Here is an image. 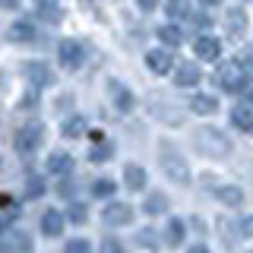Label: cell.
<instances>
[{"mask_svg": "<svg viewBox=\"0 0 253 253\" xmlns=\"http://www.w3.org/2000/svg\"><path fill=\"white\" fill-rule=\"evenodd\" d=\"M32 38H35L32 22H13L10 26V42H32Z\"/></svg>", "mask_w": 253, "mask_h": 253, "instance_id": "cell-25", "label": "cell"}, {"mask_svg": "<svg viewBox=\"0 0 253 253\" xmlns=\"http://www.w3.org/2000/svg\"><path fill=\"white\" fill-rule=\"evenodd\" d=\"M215 85L218 89H225V92H241L244 89V79H250L247 76V70H244V63H237V60H225V63H218V70H215Z\"/></svg>", "mask_w": 253, "mask_h": 253, "instance_id": "cell-3", "label": "cell"}, {"mask_svg": "<svg viewBox=\"0 0 253 253\" xmlns=\"http://www.w3.org/2000/svg\"><path fill=\"white\" fill-rule=\"evenodd\" d=\"M136 6H139L142 13H152L155 6H158V0H136Z\"/></svg>", "mask_w": 253, "mask_h": 253, "instance_id": "cell-36", "label": "cell"}, {"mask_svg": "<svg viewBox=\"0 0 253 253\" xmlns=\"http://www.w3.org/2000/svg\"><path fill=\"white\" fill-rule=\"evenodd\" d=\"M85 218H89L85 206H83V203H70V209H67V221H73V225H83Z\"/></svg>", "mask_w": 253, "mask_h": 253, "instance_id": "cell-31", "label": "cell"}, {"mask_svg": "<svg viewBox=\"0 0 253 253\" xmlns=\"http://www.w3.org/2000/svg\"><path fill=\"white\" fill-rule=\"evenodd\" d=\"M63 221H67V212H57V209H47L42 215V231L47 237H60L63 234Z\"/></svg>", "mask_w": 253, "mask_h": 253, "instance_id": "cell-14", "label": "cell"}, {"mask_svg": "<svg viewBox=\"0 0 253 253\" xmlns=\"http://www.w3.org/2000/svg\"><path fill=\"white\" fill-rule=\"evenodd\" d=\"M85 133V121L83 117H70V121H63V136L67 139H79Z\"/></svg>", "mask_w": 253, "mask_h": 253, "instance_id": "cell-29", "label": "cell"}, {"mask_svg": "<svg viewBox=\"0 0 253 253\" xmlns=\"http://www.w3.org/2000/svg\"><path fill=\"white\" fill-rule=\"evenodd\" d=\"M44 190H47V184L38 177V174H29V177H26V200H38Z\"/></svg>", "mask_w": 253, "mask_h": 253, "instance_id": "cell-27", "label": "cell"}, {"mask_svg": "<svg viewBox=\"0 0 253 253\" xmlns=\"http://www.w3.org/2000/svg\"><path fill=\"white\" fill-rule=\"evenodd\" d=\"M218 200L225 203V206H244V190H237V187H221L218 190Z\"/></svg>", "mask_w": 253, "mask_h": 253, "instance_id": "cell-28", "label": "cell"}, {"mask_svg": "<svg viewBox=\"0 0 253 253\" xmlns=\"http://www.w3.org/2000/svg\"><path fill=\"white\" fill-rule=\"evenodd\" d=\"M237 228H241V237H253V215L250 218H241V225H237Z\"/></svg>", "mask_w": 253, "mask_h": 253, "instance_id": "cell-35", "label": "cell"}, {"mask_svg": "<svg viewBox=\"0 0 253 253\" xmlns=\"http://www.w3.org/2000/svg\"><path fill=\"white\" fill-rule=\"evenodd\" d=\"M193 54H196L200 60H218V57H221V42H218L215 35H196Z\"/></svg>", "mask_w": 253, "mask_h": 253, "instance_id": "cell-8", "label": "cell"}, {"mask_svg": "<svg viewBox=\"0 0 253 253\" xmlns=\"http://www.w3.org/2000/svg\"><path fill=\"white\" fill-rule=\"evenodd\" d=\"M158 152H162V155H158V158H162V171L168 174L174 184L187 187V184H190V165L184 162V155H180V152L171 146L168 139H162V142H158Z\"/></svg>", "mask_w": 253, "mask_h": 253, "instance_id": "cell-2", "label": "cell"}, {"mask_svg": "<svg viewBox=\"0 0 253 253\" xmlns=\"http://www.w3.org/2000/svg\"><path fill=\"white\" fill-rule=\"evenodd\" d=\"M57 60H60V67L67 70V73H76V70L83 67V60H85V47L79 42H73V38H63L57 44Z\"/></svg>", "mask_w": 253, "mask_h": 253, "instance_id": "cell-5", "label": "cell"}, {"mask_svg": "<svg viewBox=\"0 0 253 253\" xmlns=\"http://www.w3.org/2000/svg\"><path fill=\"white\" fill-rule=\"evenodd\" d=\"M108 92H111V98H114V108L117 111H133L136 108V95H133L130 89H124L121 83H117V79H108Z\"/></svg>", "mask_w": 253, "mask_h": 253, "instance_id": "cell-10", "label": "cell"}, {"mask_svg": "<svg viewBox=\"0 0 253 253\" xmlns=\"http://www.w3.org/2000/svg\"><path fill=\"white\" fill-rule=\"evenodd\" d=\"M136 244H139V247H149V250H155V247H158L155 234L149 231V228H146V231H139V234H136Z\"/></svg>", "mask_w": 253, "mask_h": 253, "instance_id": "cell-34", "label": "cell"}, {"mask_svg": "<svg viewBox=\"0 0 253 253\" xmlns=\"http://www.w3.org/2000/svg\"><path fill=\"white\" fill-rule=\"evenodd\" d=\"M19 215V209H16V200L10 193L0 196V228H10V221Z\"/></svg>", "mask_w": 253, "mask_h": 253, "instance_id": "cell-22", "label": "cell"}, {"mask_svg": "<svg viewBox=\"0 0 253 253\" xmlns=\"http://www.w3.org/2000/svg\"><path fill=\"white\" fill-rule=\"evenodd\" d=\"M35 13H38V19H44V22H51V26H57V22L63 19V10L54 0H38V6H35Z\"/></svg>", "mask_w": 253, "mask_h": 253, "instance_id": "cell-19", "label": "cell"}, {"mask_svg": "<svg viewBox=\"0 0 253 253\" xmlns=\"http://www.w3.org/2000/svg\"><path fill=\"white\" fill-rule=\"evenodd\" d=\"M200 3H203V6H218L221 0H200Z\"/></svg>", "mask_w": 253, "mask_h": 253, "instance_id": "cell-40", "label": "cell"}, {"mask_svg": "<svg viewBox=\"0 0 253 253\" xmlns=\"http://www.w3.org/2000/svg\"><path fill=\"white\" fill-rule=\"evenodd\" d=\"M3 6H6V10H13V6H16V0H3Z\"/></svg>", "mask_w": 253, "mask_h": 253, "instance_id": "cell-41", "label": "cell"}, {"mask_svg": "<svg viewBox=\"0 0 253 253\" xmlns=\"http://www.w3.org/2000/svg\"><path fill=\"white\" fill-rule=\"evenodd\" d=\"M42 139H44V126L38 124V121H32V124H26V126H19L13 146H16V152H19V155H32L38 146H42Z\"/></svg>", "mask_w": 253, "mask_h": 253, "instance_id": "cell-4", "label": "cell"}, {"mask_svg": "<svg viewBox=\"0 0 253 253\" xmlns=\"http://www.w3.org/2000/svg\"><path fill=\"white\" fill-rule=\"evenodd\" d=\"M190 111H193V114H203V117L215 114L218 111L215 95H193V98H190Z\"/></svg>", "mask_w": 253, "mask_h": 253, "instance_id": "cell-18", "label": "cell"}, {"mask_svg": "<svg viewBox=\"0 0 253 253\" xmlns=\"http://www.w3.org/2000/svg\"><path fill=\"white\" fill-rule=\"evenodd\" d=\"M114 190H117V180H111V177H98L92 184V193L101 196V200H111V196H114Z\"/></svg>", "mask_w": 253, "mask_h": 253, "instance_id": "cell-26", "label": "cell"}, {"mask_svg": "<svg viewBox=\"0 0 253 253\" xmlns=\"http://www.w3.org/2000/svg\"><path fill=\"white\" fill-rule=\"evenodd\" d=\"M155 35H158V42L168 44V47H177L180 42H184V32H180L177 26H158Z\"/></svg>", "mask_w": 253, "mask_h": 253, "instance_id": "cell-23", "label": "cell"}, {"mask_svg": "<svg viewBox=\"0 0 253 253\" xmlns=\"http://www.w3.org/2000/svg\"><path fill=\"white\" fill-rule=\"evenodd\" d=\"M146 67L152 70V73H158V76L171 73V70H174V54L168 51V44H165V47H152V51L146 54Z\"/></svg>", "mask_w": 253, "mask_h": 253, "instance_id": "cell-7", "label": "cell"}, {"mask_svg": "<svg viewBox=\"0 0 253 253\" xmlns=\"http://www.w3.org/2000/svg\"><path fill=\"white\" fill-rule=\"evenodd\" d=\"M184 234H187V225L180 218H168V225H165V241L171 244V247H180L184 244Z\"/></svg>", "mask_w": 253, "mask_h": 253, "instance_id": "cell-20", "label": "cell"}, {"mask_svg": "<svg viewBox=\"0 0 253 253\" xmlns=\"http://www.w3.org/2000/svg\"><path fill=\"white\" fill-rule=\"evenodd\" d=\"M231 124H234V130L250 133L253 130V108L250 105H234L231 108Z\"/></svg>", "mask_w": 253, "mask_h": 253, "instance_id": "cell-17", "label": "cell"}, {"mask_svg": "<svg viewBox=\"0 0 253 253\" xmlns=\"http://www.w3.org/2000/svg\"><path fill=\"white\" fill-rule=\"evenodd\" d=\"M165 13H168L171 19H180V16L190 13V3L187 0H168V3H165Z\"/></svg>", "mask_w": 253, "mask_h": 253, "instance_id": "cell-30", "label": "cell"}, {"mask_svg": "<svg viewBox=\"0 0 253 253\" xmlns=\"http://www.w3.org/2000/svg\"><path fill=\"white\" fill-rule=\"evenodd\" d=\"M73 190H76V184H70V177H67V180H63V184H60V196H70V193H73Z\"/></svg>", "mask_w": 253, "mask_h": 253, "instance_id": "cell-37", "label": "cell"}, {"mask_svg": "<svg viewBox=\"0 0 253 253\" xmlns=\"http://www.w3.org/2000/svg\"><path fill=\"white\" fill-rule=\"evenodd\" d=\"M165 209H168V196L165 193H149L146 203H142V212H146V215H162Z\"/></svg>", "mask_w": 253, "mask_h": 253, "instance_id": "cell-24", "label": "cell"}, {"mask_svg": "<svg viewBox=\"0 0 253 253\" xmlns=\"http://www.w3.org/2000/svg\"><path fill=\"white\" fill-rule=\"evenodd\" d=\"M105 221L108 225H130L133 209L126 203H111V206H105Z\"/></svg>", "mask_w": 253, "mask_h": 253, "instance_id": "cell-15", "label": "cell"}, {"mask_svg": "<svg viewBox=\"0 0 253 253\" xmlns=\"http://www.w3.org/2000/svg\"><path fill=\"white\" fill-rule=\"evenodd\" d=\"M124 184L130 190H142L146 187V171L139 165H124Z\"/></svg>", "mask_w": 253, "mask_h": 253, "instance_id": "cell-21", "label": "cell"}, {"mask_svg": "<svg viewBox=\"0 0 253 253\" xmlns=\"http://www.w3.org/2000/svg\"><path fill=\"white\" fill-rule=\"evenodd\" d=\"M101 250H108V253H117V250H121V244H117V241H105V244H101Z\"/></svg>", "mask_w": 253, "mask_h": 253, "instance_id": "cell-38", "label": "cell"}, {"mask_svg": "<svg viewBox=\"0 0 253 253\" xmlns=\"http://www.w3.org/2000/svg\"><path fill=\"white\" fill-rule=\"evenodd\" d=\"M193 19H196V26H209V16L206 13H193Z\"/></svg>", "mask_w": 253, "mask_h": 253, "instance_id": "cell-39", "label": "cell"}, {"mask_svg": "<svg viewBox=\"0 0 253 253\" xmlns=\"http://www.w3.org/2000/svg\"><path fill=\"white\" fill-rule=\"evenodd\" d=\"M22 76L29 79L35 89H44V85H54V73H51V67L42 60H29V63H22Z\"/></svg>", "mask_w": 253, "mask_h": 253, "instance_id": "cell-6", "label": "cell"}, {"mask_svg": "<svg viewBox=\"0 0 253 253\" xmlns=\"http://www.w3.org/2000/svg\"><path fill=\"white\" fill-rule=\"evenodd\" d=\"M0 247H3L6 253L13 250H32V241L26 234H13L10 228H0Z\"/></svg>", "mask_w": 253, "mask_h": 253, "instance_id": "cell-16", "label": "cell"}, {"mask_svg": "<svg viewBox=\"0 0 253 253\" xmlns=\"http://www.w3.org/2000/svg\"><path fill=\"white\" fill-rule=\"evenodd\" d=\"M203 79L200 67L196 63H180L177 70H174V85H180V89H190V85H196Z\"/></svg>", "mask_w": 253, "mask_h": 253, "instance_id": "cell-13", "label": "cell"}, {"mask_svg": "<svg viewBox=\"0 0 253 253\" xmlns=\"http://www.w3.org/2000/svg\"><path fill=\"white\" fill-rule=\"evenodd\" d=\"M63 250H67V253H89L92 244L83 241V237H76V241H67V247H63Z\"/></svg>", "mask_w": 253, "mask_h": 253, "instance_id": "cell-33", "label": "cell"}, {"mask_svg": "<svg viewBox=\"0 0 253 253\" xmlns=\"http://www.w3.org/2000/svg\"><path fill=\"white\" fill-rule=\"evenodd\" d=\"M193 146L200 149V155H206V158H228L231 149H234L231 139H228L218 126H200V130L193 133Z\"/></svg>", "mask_w": 253, "mask_h": 253, "instance_id": "cell-1", "label": "cell"}, {"mask_svg": "<svg viewBox=\"0 0 253 253\" xmlns=\"http://www.w3.org/2000/svg\"><path fill=\"white\" fill-rule=\"evenodd\" d=\"M111 155H114V146H111V142H101V146L92 149V162H108Z\"/></svg>", "mask_w": 253, "mask_h": 253, "instance_id": "cell-32", "label": "cell"}, {"mask_svg": "<svg viewBox=\"0 0 253 253\" xmlns=\"http://www.w3.org/2000/svg\"><path fill=\"white\" fill-rule=\"evenodd\" d=\"M244 29H247V13H244L241 6H231V10L225 13V35L228 38H241Z\"/></svg>", "mask_w": 253, "mask_h": 253, "instance_id": "cell-11", "label": "cell"}, {"mask_svg": "<svg viewBox=\"0 0 253 253\" xmlns=\"http://www.w3.org/2000/svg\"><path fill=\"white\" fill-rule=\"evenodd\" d=\"M44 168H47V174L67 177V174L73 171V155H67V152H51V155H47V162H44Z\"/></svg>", "mask_w": 253, "mask_h": 253, "instance_id": "cell-12", "label": "cell"}, {"mask_svg": "<svg viewBox=\"0 0 253 253\" xmlns=\"http://www.w3.org/2000/svg\"><path fill=\"white\" fill-rule=\"evenodd\" d=\"M165 105H168V98H165L162 92H152V95H149V111H152L155 117H162L165 124H180V121H184V114H180V111H168Z\"/></svg>", "mask_w": 253, "mask_h": 253, "instance_id": "cell-9", "label": "cell"}]
</instances>
